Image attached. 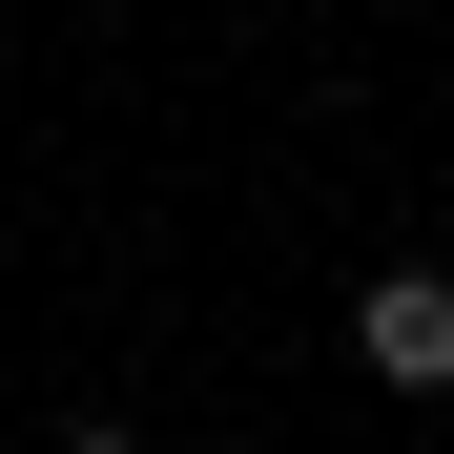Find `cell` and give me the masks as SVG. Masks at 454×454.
<instances>
[{
  "instance_id": "1",
  "label": "cell",
  "mask_w": 454,
  "mask_h": 454,
  "mask_svg": "<svg viewBox=\"0 0 454 454\" xmlns=\"http://www.w3.org/2000/svg\"><path fill=\"white\" fill-rule=\"evenodd\" d=\"M351 351H372V393H454V269H372Z\"/></svg>"
},
{
  "instance_id": "2",
  "label": "cell",
  "mask_w": 454,
  "mask_h": 454,
  "mask_svg": "<svg viewBox=\"0 0 454 454\" xmlns=\"http://www.w3.org/2000/svg\"><path fill=\"white\" fill-rule=\"evenodd\" d=\"M62 454H145V434H62Z\"/></svg>"
}]
</instances>
